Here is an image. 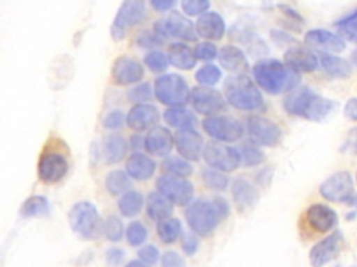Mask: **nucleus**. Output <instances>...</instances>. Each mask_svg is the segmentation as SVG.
<instances>
[{
	"label": "nucleus",
	"instance_id": "58",
	"mask_svg": "<svg viewBox=\"0 0 357 267\" xmlns=\"http://www.w3.org/2000/svg\"><path fill=\"white\" fill-rule=\"evenodd\" d=\"M279 8H280L282 13H283L284 15H287L291 21H294V22H303V17H301L294 8H291V7L286 6V4H279Z\"/></svg>",
	"mask_w": 357,
	"mask_h": 267
},
{
	"label": "nucleus",
	"instance_id": "55",
	"mask_svg": "<svg viewBox=\"0 0 357 267\" xmlns=\"http://www.w3.org/2000/svg\"><path fill=\"white\" fill-rule=\"evenodd\" d=\"M151 7L158 13H165L176 6V0H149Z\"/></svg>",
	"mask_w": 357,
	"mask_h": 267
},
{
	"label": "nucleus",
	"instance_id": "29",
	"mask_svg": "<svg viewBox=\"0 0 357 267\" xmlns=\"http://www.w3.org/2000/svg\"><path fill=\"white\" fill-rule=\"evenodd\" d=\"M169 63L178 70H191L197 64V57L194 50L184 42H174L167 49Z\"/></svg>",
	"mask_w": 357,
	"mask_h": 267
},
{
	"label": "nucleus",
	"instance_id": "56",
	"mask_svg": "<svg viewBox=\"0 0 357 267\" xmlns=\"http://www.w3.org/2000/svg\"><path fill=\"white\" fill-rule=\"evenodd\" d=\"M344 115L351 120V121H357V97H350L346 104H344Z\"/></svg>",
	"mask_w": 357,
	"mask_h": 267
},
{
	"label": "nucleus",
	"instance_id": "52",
	"mask_svg": "<svg viewBox=\"0 0 357 267\" xmlns=\"http://www.w3.org/2000/svg\"><path fill=\"white\" fill-rule=\"evenodd\" d=\"M339 35L349 42L357 43V18L339 26Z\"/></svg>",
	"mask_w": 357,
	"mask_h": 267
},
{
	"label": "nucleus",
	"instance_id": "64",
	"mask_svg": "<svg viewBox=\"0 0 357 267\" xmlns=\"http://www.w3.org/2000/svg\"><path fill=\"white\" fill-rule=\"evenodd\" d=\"M356 179H357V174H356Z\"/></svg>",
	"mask_w": 357,
	"mask_h": 267
},
{
	"label": "nucleus",
	"instance_id": "37",
	"mask_svg": "<svg viewBox=\"0 0 357 267\" xmlns=\"http://www.w3.org/2000/svg\"><path fill=\"white\" fill-rule=\"evenodd\" d=\"M162 168L166 174L177 175V177H190L192 174V165L191 163L178 156H166V159L162 163Z\"/></svg>",
	"mask_w": 357,
	"mask_h": 267
},
{
	"label": "nucleus",
	"instance_id": "34",
	"mask_svg": "<svg viewBox=\"0 0 357 267\" xmlns=\"http://www.w3.org/2000/svg\"><path fill=\"white\" fill-rule=\"evenodd\" d=\"M50 202L47 197L42 195H32L25 199V202L21 204L20 213L25 218H36V217H45L50 214Z\"/></svg>",
	"mask_w": 357,
	"mask_h": 267
},
{
	"label": "nucleus",
	"instance_id": "36",
	"mask_svg": "<svg viewBox=\"0 0 357 267\" xmlns=\"http://www.w3.org/2000/svg\"><path fill=\"white\" fill-rule=\"evenodd\" d=\"M156 232H158L159 239L163 243H173L180 238V235L183 232L181 222H180L178 218H174V217L169 216V217L162 218V220L158 221Z\"/></svg>",
	"mask_w": 357,
	"mask_h": 267
},
{
	"label": "nucleus",
	"instance_id": "28",
	"mask_svg": "<svg viewBox=\"0 0 357 267\" xmlns=\"http://www.w3.org/2000/svg\"><path fill=\"white\" fill-rule=\"evenodd\" d=\"M128 142L119 134H109L102 142V157L107 164L120 163L128 152Z\"/></svg>",
	"mask_w": 357,
	"mask_h": 267
},
{
	"label": "nucleus",
	"instance_id": "45",
	"mask_svg": "<svg viewBox=\"0 0 357 267\" xmlns=\"http://www.w3.org/2000/svg\"><path fill=\"white\" fill-rule=\"evenodd\" d=\"M211 7L209 0H181V10L188 17H199Z\"/></svg>",
	"mask_w": 357,
	"mask_h": 267
},
{
	"label": "nucleus",
	"instance_id": "26",
	"mask_svg": "<svg viewBox=\"0 0 357 267\" xmlns=\"http://www.w3.org/2000/svg\"><path fill=\"white\" fill-rule=\"evenodd\" d=\"M126 171L135 181H146L155 174L156 163L149 156L134 152L126 161Z\"/></svg>",
	"mask_w": 357,
	"mask_h": 267
},
{
	"label": "nucleus",
	"instance_id": "20",
	"mask_svg": "<svg viewBox=\"0 0 357 267\" xmlns=\"http://www.w3.org/2000/svg\"><path fill=\"white\" fill-rule=\"evenodd\" d=\"M173 145V135L165 127L155 125L151 129H148V134L144 136V149L151 156L166 157L170 154Z\"/></svg>",
	"mask_w": 357,
	"mask_h": 267
},
{
	"label": "nucleus",
	"instance_id": "33",
	"mask_svg": "<svg viewBox=\"0 0 357 267\" xmlns=\"http://www.w3.org/2000/svg\"><path fill=\"white\" fill-rule=\"evenodd\" d=\"M144 196L134 189L123 192L117 200V209L123 217H135L141 213L144 206Z\"/></svg>",
	"mask_w": 357,
	"mask_h": 267
},
{
	"label": "nucleus",
	"instance_id": "30",
	"mask_svg": "<svg viewBox=\"0 0 357 267\" xmlns=\"http://www.w3.org/2000/svg\"><path fill=\"white\" fill-rule=\"evenodd\" d=\"M319 63L325 74L335 79H347L351 75V64L339 56L331 53H321Z\"/></svg>",
	"mask_w": 357,
	"mask_h": 267
},
{
	"label": "nucleus",
	"instance_id": "5",
	"mask_svg": "<svg viewBox=\"0 0 357 267\" xmlns=\"http://www.w3.org/2000/svg\"><path fill=\"white\" fill-rule=\"evenodd\" d=\"M102 218L96 206L89 200H81L68 210V224L81 239H95L102 234Z\"/></svg>",
	"mask_w": 357,
	"mask_h": 267
},
{
	"label": "nucleus",
	"instance_id": "7",
	"mask_svg": "<svg viewBox=\"0 0 357 267\" xmlns=\"http://www.w3.org/2000/svg\"><path fill=\"white\" fill-rule=\"evenodd\" d=\"M190 93L185 79L178 74H162L153 82V96L167 107L184 106Z\"/></svg>",
	"mask_w": 357,
	"mask_h": 267
},
{
	"label": "nucleus",
	"instance_id": "41",
	"mask_svg": "<svg viewBox=\"0 0 357 267\" xmlns=\"http://www.w3.org/2000/svg\"><path fill=\"white\" fill-rule=\"evenodd\" d=\"M222 78V71L215 64H205L195 72V79L202 86H213Z\"/></svg>",
	"mask_w": 357,
	"mask_h": 267
},
{
	"label": "nucleus",
	"instance_id": "35",
	"mask_svg": "<svg viewBox=\"0 0 357 267\" xmlns=\"http://www.w3.org/2000/svg\"><path fill=\"white\" fill-rule=\"evenodd\" d=\"M105 188L109 195L120 196L131 188V177L126 170H112L105 177Z\"/></svg>",
	"mask_w": 357,
	"mask_h": 267
},
{
	"label": "nucleus",
	"instance_id": "18",
	"mask_svg": "<svg viewBox=\"0 0 357 267\" xmlns=\"http://www.w3.org/2000/svg\"><path fill=\"white\" fill-rule=\"evenodd\" d=\"M343 245L342 231H335L315 243L310 250V261L315 267H321L333 260Z\"/></svg>",
	"mask_w": 357,
	"mask_h": 267
},
{
	"label": "nucleus",
	"instance_id": "43",
	"mask_svg": "<svg viewBox=\"0 0 357 267\" xmlns=\"http://www.w3.org/2000/svg\"><path fill=\"white\" fill-rule=\"evenodd\" d=\"M153 97V88L146 83V82H138L135 83L128 92H127V99L137 104V103H148Z\"/></svg>",
	"mask_w": 357,
	"mask_h": 267
},
{
	"label": "nucleus",
	"instance_id": "62",
	"mask_svg": "<svg viewBox=\"0 0 357 267\" xmlns=\"http://www.w3.org/2000/svg\"><path fill=\"white\" fill-rule=\"evenodd\" d=\"M127 266L128 267H134V266H137V267H144V266H146L142 260H139V259H137V260H131V261H128L127 263Z\"/></svg>",
	"mask_w": 357,
	"mask_h": 267
},
{
	"label": "nucleus",
	"instance_id": "61",
	"mask_svg": "<svg viewBox=\"0 0 357 267\" xmlns=\"http://www.w3.org/2000/svg\"><path fill=\"white\" fill-rule=\"evenodd\" d=\"M347 206H350V207H353V209H356L357 210V193H351L349 197H347V200L344 202Z\"/></svg>",
	"mask_w": 357,
	"mask_h": 267
},
{
	"label": "nucleus",
	"instance_id": "31",
	"mask_svg": "<svg viewBox=\"0 0 357 267\" xmlns=\"http://www.w3.org/2000/svg\"><path fill=\"white\" fill-rule=\"evenodd\" d=\"M145 209L149 218L159 221L162 218L169 217L173 213V203L159 191H155L146 196Z\"/></svg>",
	"mask_w": 357,
	"mask_h": 267
},
{
	"label": "nucleus",
	"instance_id": "17",
	"mask_svg": "<svg viewBox=\"0 0 357 267\" xmlns=\"http://www.w3.org/2000/svg\"><path fill=\"white\" fill-rule=\"evenodd\" d=\"M160 118L159 110L151 103H137L134 104L126 115V125L137 132L151 129L158 125Z\"/></svg>",
	"mask_w": 357,
	"mask_h": 267
},
{
	"label": "nucleus",
	"instance_id": "24",
	"mask_svg": "<svg viewBox=\"0 0 357 267\" xmlns=\"http://www.w3.org/2000/svg\"><path fill=\"white\" fill-rule=\"evenodd\" d=\"M197 35L206 40H220L226 32V24L220 14L206 11L201 14L195 22Z\"/></svg>",
	"mask_w": 357,
	"mask_h": 267
},
{
	"label": "nucleus",
	"instance_id": "60",
	"mask_svg": "<svg viewBox=\"0 0 357 267\" xmlns=\"http://www.w3.org/2000/svg\"><path fill=\"white\" fill-rule=\"evenodd\" d=\"M356 18H357V8H356L354 11H351V13H349L347 15H344L343 18H340V19L336 22V25L340 26V25H343V24H346V22H350V21H353V19H356Z\"/></svg>",
	"mask_w": 357,
	"mask_h": 267
},
{
	"label": "nucleus",
	"instance_id": "40",
	"mask_svg": "<svg viewBox=\"0 0 357 267\" xmlns=\"http://www.w3.org/2000/svg\"><path fill=\"white\" fill-rule=\"evenodd\" d=\"M124 235H126V239H127L128 245L141 246V245L145 243V241L148 238V229L141 221L134 220L127 225V228L124 231Z\"/></svg>",
	"mask_w": 357,
	"mask_h": 267
},
{
	"label": "nucleus",
	"instance_id": "6",
	"mask_svg": "<svg viewBox=\"0 0 357 267\" xmlns=\"http://www.w3.org/2000/svg\"><path fill=\"white\" fill-rule=\"evenodd\" d=\"M190 206L185 210V220L195 235L208 236L211 235L218 224L225 220L220 211L218 210L215 199L205 200L198 199L195 202H190Z\"/></svg>",
	"mask_w": 357,
	"mask_h": 267
},
{
	"label": "nucleus",
	"instance_id": "11",
	"mask_svg": "<svg viewBox=\"0 0 357 267\" xmlns=\"http://www.w3.org/2000/svg\"><path fill=\"white\" fill-rule=\"evenodd\" d=\"M204 131L219 142H236L243 136V125L234 117L226 114L208 115L202 121Z\"/></svg>",
	"mask_w": 357,
	"mask_h": 267
},
{
	"label": "nucleus",
	"instance_id": "9",
	"mask_svg": "<svg viewBox=\"0 0 357 267\" xmlns=\"http://www.w3.org/2000/svg\"><path fill=\"white\" fill-rule=\"evenodd\" d=\"M152 29L163 40L167 38H176L180 40L194 42L198 36L195 25L178 11H172L166 18L158 19Z\"/></svg>",
	"mask_w": 357,
	"mask_h": 267
},
{
	"label": "nucleus",
	"instance_id": "19",
	"mask_svg": "<svg viewBox=\"0 0 357 267\" xmlns=\"http://www.w3.org/2000/svg\"><path fill=\"white\" fill-rule=\"evenodd\" d=\"M304 43L307 47L319 50L321 53H339L343 51L346 44L344 39L326 29H310L304 35Z\"/></svg>",
	"mask_w": 357,
	"mask_h": 267
},
{
	"label": "nucleus",
	"instance_id": "21",
	"mask_svg": "<svg viewBox=\"0 0 357 267\" xmlns=\"http://www.w3.org/2000/svg\"><path fill=\"white\" fill-rule=\"evenodd\" d=\"M204 139L201 134H198L194 128H184L178 129V132L174 136V146L178 152V154L188 161L198 160L202 154L204 149Z\"/></svg>",
	"mask_w": 357,
	"mask_h": 267
},
{
	"label": "nucleus",
	"instance_id": "44",
	"mask_svg": "<svg viewBox=\"0 0 357 267\" xmlns=\"http://www.w3.org/2000/svg\"><path fill=\"white\" fill-rule=\"evenodd\" d=\"M144 64L152 71V72H163L167 65H169V58L167 54L159 50H151L145 57H144Z\"/></svg>",
	"mask_w": 357,
	"mask_h": 267
},
{
	"label": "nucleus",
	"instance_id": "51",
	"mask_svg": "<svg viewBox=\"0 0 357 267\" xmlns=\"http://www.w3.org/2000/svg\"><path fill=\"white\" fill-rule=\"evenodd\" d=\"M106 263L110 266H120L126 259V252L119 246H110L106 253Z\"/></svg>",
	"mask_w": 357,
	"mask_h": 267
},
{
	"label": "nucleus",
	"instance_id": "57",
	"mask_svg": "<svg viewBox=\"0 0 357 267\" xmlns=\"http://www.w3.org/2000/svg\"><path fill=\"white\" fill-rule=\"evenodd\" d=\"M128 147L134 152H139L144 149V136L141 134H132L128 139Z\"/></svg>",
	"mask_w": 357,
	"mask_h": 267
},
{
	"label": "nucleus",
	"instance_id": "59",
	"mask_svg": "<svg viewBox=\"0 0 357 267\" xmlns=\"http://www.w3.org/2000/svg\"><path fill=\"white\" fill-rule=\"evenodd\" d=\"M102 157V152H100V147L98 146L96 142H92L89 145V163L92 165H96V163L100 160Z\"/></svg>",
	"mask_w": 357,
	"mask_h": 267
},
{
	"label": "nucleus",
	"instance_id": "27",
	"mask_svg": "<svg viewBox=\"0 0 357 267\" xmlns=\"http://www.w3.org/2000/svg\"><path fill=\"white\" fill-rule=\"evenodd\" d=\"M220 67L227 70L229 72L234 74H243L244 71L248 70V61L243 50H240L236 46H223L218 51V57Z\"/></svg>",
	"mask_w": 357,
	"mask_h": 267
},
{
	"label": "nucleus",
	"instance_id": "39",
	"mask_svg": "<svg viewBox=\"0 0 357 267\" xmlns=\"http://www.w3.org/2000/svg\"><path fill=\"white\" fill-rule=\"evenodd\" d=\"M124 224L120 217L112 214L102 222V234L110 242H120L124 236Z\"/></svg>",
	"mask_w": 357,
	"mask_h": 267
},
{
	"label": "nucleus",
	"instance_id": "10",
	"mask_svg": "<svg viewBox=\"0 0 357 267\" xmlns=\"http://www.w3.org/2000/svg\"><path fill=\"white\" fill-rule=\"evenodd\" d=\"M202 156L209 167L223 172L234 171L241 164L238 150L219 140H212L204 145Z\"/></svg>",
	"mask_w": 357,
	"mask_h": 267
},
{
	"label": "nucleus",
	"instance_id": "63",
	"mask_svg": "<svg viewBox=\"0 0 357 267\" xmlns=\"http://www.w3.org/2000/svg\"><path fill=\"white\" fill-rule=\"evenodd\" d=\"M351 61H353V64L354 65H357V49L353 51V54H351Z\"/></svg>",
	"mask_w": 357,
	"mask_h": 267
},
{
	"label": "nucleus",
	"instance_id": "53",
	"mask_svg": "<svg viewBox=\"0 0 357 267\" xmlns=\"http://www.w3.org/2000/svg\"><path fill=\"white\" fill-rule=\"evenodd\" d=\"M160 263H162L163 267H181V266H184L185 261L177 252L169 250V252H165L162 254Z\"/></svg>",
	"mask_w": 357,
	"mask_h": 267
},
{
	"label": "nucleus",
	"instance_id": "46",
	"mask_svg": "<svg viewBox=\"0 0 357 267\" xmlns=\"http://www.w3.org/2000/svg\"><path fill=\"white\" fill-rule=\"evenodd\" d=\"M163 43V39L156 35L153 32V29H146V31H142L137 35L135 38V44L138 47H142V49H153V47H158L159 44Z\"/></svg>",
	"mask_w": 357,
	"mask_h": 267
},
{
	"label": "nucleus",
	"instance_id": "13",
	"mask_svg": "<svg viewBox=\"0 0 357 267\" xmlns=\"http://www.w3.org/2000/svg\"><path fill=\"white\" fill-rule=\"evenodd\" d=\"M247 131L251 140L261 146H276L282 139L279 125L262 115H250L247 118Z\"/></svg>",
	"mask_w": 357,
	"mask_h": 267
},
{
	"label": "nucleus",
	"instance_id": "8",
	"mask_svg": "<svg viewBox=\"0 0 357 267\" xmlns=\"http://www.w3.org/2000/svg\"><path fill=\"white\" fill-rule=\"evenodd\" d=\"M145 14V0H123L110 25V36L113 40H123L134 26L144 21Z\"/></svg>",
	"mask_w": 357,
	"mask_h": 267
},
{
	"label": "nucleus",
	"instance_id": "22",
	"mask_svg": "<svg viewBox=\"0 0 357 267\" xmlns=\"http://www.w3.org/2000/svg\"><path fill=\"white\" fill-rule=\"evenodd\" d=\"M305 221L311 229L319 234L329 232L337 224V214L322 203H314L305 210Z\"/></svg>",
	"mask_w": 357,
	"mask_h": 267
},
{
	"label": "nucleus",
	"instance_id": "25",
	"mask_svg": "<svg viewBox=\"0 0 357 267\" xmlns=\"http://www.w3.org/2000/svg\"><path fill=\"white\" fill-rule=\"evenodd\" d=\"M231 196L238 211L245 213L254 209L259 199V193L255 186L243 177H238L231 184Z\"/></svg>",
	"mask_w": 357,
	"mask_h": 267
},
{
	"label": "nucleus",
	"instance_id": "50",
	"mask_svg": "<svg viewBox=\"0 0 357 267\" xmlns=\"http://www.w3.org/2000/svg\"><path fill=\"white\" fill-rule=\"evenodd\" d=\"M198 238L194 232H181V249L185 254H194L198 250Z\"/></svg>",
	"mask_w": 357,
	"mask_h": 267
},
{
	"label": "nucleus",
	"instance_id": "14",
	"mask_svg": "<svg viewBox=\"0 0 357 267\" xmlns=\"http://www.w3.org/2000/svg\"><path fill=\"white\" fill-rule=\"evenodd\" d=\"M190 100L197 113L204 115L220 114L226 110L227 102L220 92L209 86H197L190 93Z\"/></svg>",
	"mask_w": 357,
	"mask_h": 267
},
{
	"label": "nucleus",
	"instance_id": "15",
	"mask_svg": "<svg viewBox=\"0 0 357 267\" xmlns=\"http://www.w3.org/2000/svg\"><path fill=\"white\" fill-rule=\"evenodd\" d=\"M354 192L353 178L347 171H337L329 175L319 186V193L324 199L335 203H344Z\"/></svg>",
	"mask_w": 357,
	"mask_h": 267
},
{
	"label": "nucleus",
	"instance_id": "2",
	"mask_svg": "<svg viewBox=\"0 0 357 267\" xmlns=\"http://www.w3.org/2000/svg\"><path fill=\"white\" fill-rule=\"evenodd\" d=\"M252 75L257 85L269 95H279L296 88L300 76L279 60L266 58L252 67Z\"/></svg>",
	"mask_w": 357,
	"mask_h": 267
},
{
	"label": "nucleus",
	"instance_id": "16",
	"mask_svg": "<svg viewBox=\"0 0 357 267\" xmlns=\"http://www.w3.org/2000/svg\"><path fill=\"white\" fill-rule=\"evenodd\" d=\"M144 78L142 64L130 56H120L112 65V81L119 86H128L141 82Z\"/></svg>",
	"mask_w": 357,
	"mask_h": 267
},
{
	"label": "nucleus",
	"instance_id": "3",
	"mask_svg": "<svg viewBox=\"0 0 357 267\" xmlns=\"http://www.w3.org/2000/svg\"><path fill=\"white\" fill-rule=\"evenodd\" d=\"M70 171V157L66 143L59 138H50L38 160V177L43 184L54 185L66 178Z\"/></svg>",
	"mask_w": 357,
	"mask_h": 267
},
{
	"label": "nucleus",
	"instance_id": "32",
	"mask_svg": "<svg viewBox=\"0 0 357 267\" xmlns=\"http://www.w3.org/2000/svg\"><path fill=\"white\" fill-rule=\"evenodd\" d=\"M163 120L167 122L169 127H173L176 129H184V128H194L197 124L195 115L184 108L183 106H172L163 113Z\"/></svg>",
	"mask_w": 357,
	"mask_h": 267
},
{
	"label": "nucleus",
	"instance_id": "38",
	"mask_svg": "<svg viewBox=\"0 0 357 267\" xmlns=\"http://www.w3.org/2000/svg\"><path fill=\"white\" fill-rule=\"evenodd\" d=\"M201 179L204 182V185L212 191H225L229 185V178L226 177V174L220 170L216 168H204L201 171Z\"/></svg>",
	"mask_w": 357,
	"mask_h": 267
},
{
	"label": "nucleus",
	"instance_id": "48",
	"mask_svg": "<svg viewBox=\"0 0 357 267\" xmlns=\"http://www.w3.org/2000/svg\"><path fill=\"white\" fill-rule=\"evenodd\" d=\"M194 53L197 60H201V61H212L218 57V49L211 42L198 43L194 49Z\"/></svg>",
	"mask_w": 357,
	"mask_h": 267
},
{
	"label": "nucleus",
	"instance_id": "42",
	"mask_svg": "<svg viewBox=\"0 0 357 267\" xmlns=\"http://www.w3.org/2000/svg\"><path fill=\"white\" fill-rule=\"evenodd\" d=\"M240 160L244 165L247 167H254L259 165L264 161V153L262 150L257 146V143H243L240 149Z\"/></svg>",
	"mask_w": 357,
	"mask_h": 267
},
{
	"label": "nucleus",
	"instance_id": "54",
	"mask_svg": "<svg viewBox=\"0 0 357 267\" xmlns=\"http://www.w3.org/2000/svg\"><path fill=\"white\" fill-rule=\"evenodd\" d=\"M343 149H346V150H349L350 153H353V154L357 156V127H356V128H351V129L349 131Z\"/></svg>",
	"mask_w": 357,
	"mask_h": 267
},
{
	"label": "nucleus",
	"instance_id": "1",
	"mask_svg": "<svg viewBox=\"0 0 357 267\" xmlns=\"http://www.w3.org/2000/svg\"><path fill=\"white\" fill-rule=\"evenodd\" d=\"M335 103L315 93L307 86L293 88L283 100V107L290 115L301 117L308 121H322L333 108Z\"/></svg>",
	"mask_w": 357,
	"mask_h": 267
},
{
	"label": "nucleus",
	"instance_id": "47",
	"mask_svg": "<svg viewBox=\"0 0 357 267\" xmlns=\"http://www.w3.org/2000/svg\"><path fill=\"white\" fill-rule=\"evenodd\" d=\"M102 124L107 131H119L126 125V115L121 110H112L105 115Z\"/></svg>",
	"mask_w": 357,
	"mask_h": 267
},
{
	"label": "nucleus",
	"instance_id": "12",
	"mask_svg": "<svg viewBox=\"0 0 357 267\" xmlns=\"http://www.w3.org/2000/svg\"><path fill=\"white\" fill-rule=\"evenodd\" d=\"M156 189L177 206H185L194 197V186L185 177L163 174L156 179Z\"/></svg>",
	"mask_w": 357,
	"mask_h": 267
},
{
	"label": "nucleus",
	"instance_id": "49",
	"mask_svg": "<svg viewBox=\"0 0 357 267\" xmlns=\"http://www.w3.org/2000/svg\"><path fill=\"white\" fill-rule=\"evenodd\" d=\"M138 259L142 260L146 266L156 264L160 259L159 249L155 245H141L138 250Z\"/></svg>",
	"mask_w": 357,
	"mask_h": 267
},
{
	"label": "nucleus",
	"instance_id": "23",
	"mask_svg": "<svg viewBox=\"0 0 357 267\" xmlns=\"http://www.w3.org/2000/svg\"><path fill=\"white\" fill-rule=\"evenodd\" d=\"M284 64L297 74L312 72L318 68L319 58L308 47L291 46L284 51Z\"/></svg>",
	"mask_w": 357,
	"mask_h": 267
},
{
	"label": "nucleus",
	"instance_id": "4",
	"mask_svg": "<svg viewBox=\"0 0 357 267\" xmlns=\"http://www.w3.org/2000/svg\"><path fill=\"white\" fill-rule=\"evenodd\" d=\"M226 102L238 110H257L262 107L264 99L258 86L244 74L229 76L223 85Z\"/></svg>",
	"mask_w": 357,
	"mask_h": 267
}]
</instances>
